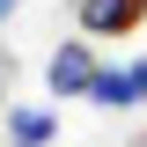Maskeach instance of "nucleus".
Returning a JSON list of instances; mask_svg holds the SVG:
<instances>
[{"mask_svg":"<svg viewBox=\"0 0 147 147\" xmlns=\"http://www.w3.org/2000/svg\"><path fill=\"white\" fill-rule=\"evenodd\" d=\"M81 37H132L147 22V0H74Z\"/></svg>","mask_w":147,"mask_h":147,"instance_id":"obj_2","label":"nucleus"},{"mask_svg":"<svg viewBox=\"0 0 147 147\" xmlns=\"http://www.w3.org/2000/svg\"><path fill=\"white\" fill-rule=\"evenodd\" d=\"M52 140H59L52 103H7V147H52Z\"/></svg>","mask_w":147,"mask_h":147,"instance_id":"obj_4","label":"nucleus"},{"mask_svg":"<svg viewBox=\"0 0 147 147\" xmlns=\"http://www.w3.org/2000/svg\"><path fill=\"white\" fill-rule=\"evenodd\" d=\"M88 103H96V110H132V103H147V59H140V66H103L96 88H88Z\"/></svg>","mask_w":147,"mask_h":147,"instance_id":"obj_3","label":"nucleus"},{"mask_svg":"<svg viewBox=\"0 0 147 147\" xmlns=\"http://www.w3.org/2000/svg\"><path fill=\"white\" fill-rule=\"evenodd\" d=\"M96 74H103V59H96V44L88 37H74V44H59L52 59H44V88H52V103H88V88H96Z\"/></svg>","mask_w":147,"mask_h":147,"instance_id":"obj_1","label":"nucleus"},{"mask_svg":"<svg viewBox=\"0 0 147 147\" xmlns=\"http://www.w3.org/2000/svg\"><path fill=\"white\" fill-rule=\"evenodd\" d=\"M7 74H15V59H7V52H0V96H7Z\"/></svg>","mask_w":147,"mask_h":147,"instance_id":"obj_5","label":"nucleus"},{"mask_svg":"<svg viewBox=\"0 0 147 147\" xmlns=\"http://www.w3.org/2000/svg\"><path fill=\"white\" fill-rule=\"evenodd\" d=\"M7 15H15V0H0V22H7Z\"/></svg>","mask_w":147,"mask_h":147,"instance_id":"obj_6","label":"nucleus"}]
</instances>
